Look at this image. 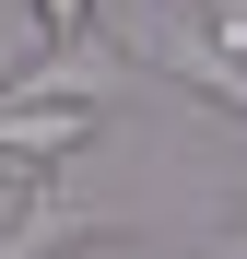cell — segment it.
Here are the masks:
<instances>
[{"instance_id": "cell-3", "label": "cell", "mask_w": 247, "mask_h": 259, "mask_svg": "<svg viewBox=\"0 0 247 259\" xmlns=\"http://www.w3.org/2000/svg\"><path fill=\"white\" fill-rule=\"evenodd\" d=\"M71 259H141V247H71Z\"/></svg>"}, {"instance_id": "cell-1", "label": "cell", "mask_w": 247, "mask_h": 259, "mask_svg": "<svg viewBox=\"0 0 247 259\" xmlns=\"http://www.w3.org/2000/svg\"><path fill=\"white\" fill-rule=\"evenodd\" d=\"M106 35H118V59H130V71L188 82V95H212V106L247 118V48H224L200 0H118V24H106Z\"/></svg>"}, {"instance_id": "cell-4", "label": "cell", "mask_w": 247, "mask_h": 259, "mask_svg": "<svg viewBox=\"0 0 247 259\" xmlns=\"http://www.w3.org/2000/svg\"><path fill=\"white\" fill-rule=\"evenodd\" d=\"M235 259H247V200H235Z\"/></svg>"}, {"instance_id": "cell-2", "label": "cell", "mask_w": 247, "mask_h": 259, "mask_svg": "<svg viewBox=\"0 0 247 259\" xmlns=\"http://www.w3.org/2000/svg\"><path fill=\"white\" fill-rule=\"evenodd\" d=\"M35 48H47V24H35V0H0V82H12Z\"/></svg>"}]
</instances>
